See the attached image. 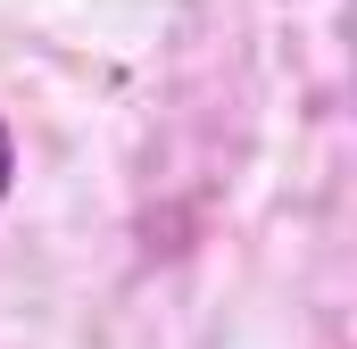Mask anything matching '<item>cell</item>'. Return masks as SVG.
Segmentation results:
<instances>
[{
    "instance_id": "6da1fadb",
    "label": "cell",
    "mask_w": 357,
    "mask_h": 349,
    "mask_svg": "<svg viewBox=\"0 0 357 349\" xmlns=\"http://www.w3.org/2000/svg\"><path fill=\"white\" fill-rule=\"evenodd\" d=\"M8 174H17V142H8V125H0V200H8Z\"/></svg>"
}]
</instances>
